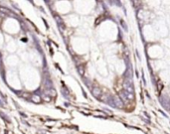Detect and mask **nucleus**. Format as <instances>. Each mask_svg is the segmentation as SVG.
I'll return each mask as SVG.
<instances>
[{"label":"nucleus","mask_w":170,"mask_h":134,"mask_svg":"<svg viewBox=\"0 0 170 134\" xmlns=\"http://www.w3.org/2000/svg\"><path fill=\"white\" fill-rule=\"evenodd\" d=\"M131 2L133 4V6L135 8H137V7L139 6V4H140V0H131Z\"/></svg>","instance_id":"nucleus-7"},{"label":"nucleus","mask_w":170,"mask_h":134,"mask_svg":"<svg viewBox=\"0 0 170 134\" xmlns=\"http://www.w3.org/2000/svg\"><path fill=\"white\" fill-rule=\"evenodd\" d=\"M21 97H24V98L30 97V98H31V95H30V94H28V92H23V94H22V96H21Z\"/></svg>","instance_id":"nucleus-11"},{"label":"nucleus","mask_w":170,"mask_h":134,"mask_svg":"<svg viewBox=\"0 0 170 134\" xmlns=\"http://www.w3.org/2000/svg\"><path fill=\"white\" fill-rule=\"evenodd\" d=\"M0 105H2V103H1V101H0Z\"/></svg>","instance_id":"nucleus-14"},{"label":"nucleus","mask_w":170,"mask_h":134,"mask_svg":"<svg viewBox=\"0 0 170 134\" xmlns=\"http://www.w3.org/2000/svg\"><path fill=\"white\" fill-rule=\"evenodd\" d=\"M20 114L22 115V116H24V117H27V115L25 114V113H23V112H20Z\"/></svg>","instance_id":"nucleus-12"},{"label":"nucleus","mask_w":170,"mask_h":134,"mask_svg":"<svg viewBox=\"0 0 170 134\" xmlns=\"http://www.w3.org/2000/svg\"><path fill=\"white\" fill-rule=\"evenodd\" d=\"M78 71H79V74H80L81 76H84V74H85V69H84L83 66H79V67H78Z\"/></svg>","instance_id":"nucleus-5"},{"label":"nucleus","mask_w":170,"mask_h":134,"mask_svg":"<svg viewBox=\"0 0 170 134\" xmlns=\"http://www.w3.org/2000/svg\"><path fill=\"white\" fill-rule=\"evenodd\" d=\"M0 65H2V59H1V55H0Z\"/></svg>","instance_id":"nucleus-13"},{"label":"nucleus","mask_w":170,"mask_h":134,"mask_svg":"<svg viewBox=\"0 0 170 134\" xmlns=\"http://www.w3.org/2000/svg\"><path fill=\"white\" fill-rule=\"evenodd\" d=\"M92 94H93L94 96H95L97 98H99V97L102 95V90H101V88H99V87H94L93 90H92Z\"/></svg>","instance_id":"nucleus-1"},{"label":"nucleus","mask_w":170,"mask_h":134,"mask_svg":"<svg viewBox=\"0 0 170 134\" xmlns=\"http://www.w3.org/2000/svg\"><path fill=\"white\" fill-rule=\"evenodd\" d=\"M102 20H103V16H100V18H98L97 20H95V25H98V23L100 24Z\"/></svg>","instance_id":"nucleus-9"},{"label":"nucleus","mask_w":170,"mask_h":134,"mask_svg":"<svg viewBox=\"0 0 170 134\" xmlns=\"http://www.w3.org/2000/svg\"><path fill=\"white\" fill-rule=\"evenodd\" d=\"M46 94L48 95H50L51 97H53V96H56V90L54 89V88H48L47 90H46Z\"/></svg>","instance_id":"nucleus-3"},{"label":"nucleus","mask_w":170,"mask_h":134,"mask_svg":"<svg viewBox=\"0 0 170 134\" xmlns=\"http://www.w3.org/2000/svg\"><path fill=\"white\" fill-rule=\"evenodd\" d=\"M120 24H121V26L123 27L124 30H127V26H126V23L124 22V20H122V19L120 20Z\"/></svg>","instance_id":"nucleus-10"},{"label":"nucleus","mask_w":170,"mask_h":134,"mask_svg":"<svg viewBox=\"0 0 170 134\" xmlns=\"http://www.w3.org/2000/svg\"><path fill=\"white\" fill-rule=\"evenodd\" d=\"M31 101L32 102H34V103H39V102H41V100H42V98H41V96H39V95H31Z\"/></svg>","instance_id":"nucleus-2"},{"label":"nucleus","mask_w":170,"mask_h":134,"mask_svg":"<svg viewBox=\"0 0 170 134\" xmlns=\"http://www.w3.org/2000/svg\"><path fill=\"white\" fill-rule=\"evenodd\" d=\"M0 11H1L2 13H4V14H7V15H12V12L10 11L9 9L4 8V7H0Z\"/></svg>","instance_id":"nucleus-4"},{"label":"nucleus","mask_w":170,"mask_h":134,"mask_svg":"<svg viewBox=\"0 0 170 134\" xmlns=\"http://www.w3.org/2000/svg\"><path fill=\"white\" fill-rule=\"evenodd\" d=\"M0 116H1V117H2L5 121H7V122L10 121V120H9V117H8L7 115H5V114H4V112H2V111H0Z\"/></svg>","instance_id":"nucleus-6"},{"label":"nucleus","mask_w":170,"mask_h":134,"mask_svg":"<svg viewBox=\"0 0 170 134\" xmlns=\"http://www.w3.org/2000/svg\"><path fill=\"white\" fill-rule=\"evenodd\" d=\"M42 98H43V100H44V101H47V102H50V101H51V96H50V95H44L43 96H42Z\"/></svg>","instance_id":"nucleus-8"}]
</instances>
